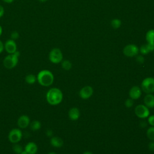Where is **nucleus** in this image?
<instances>
[{
	"label": "nucleus",
	"instance_id": "obj_6",
	"mask_svg": "<svg viewBox=\"0 0 154 154\" xmlns=\"http://www.w3.org/2000/svg\"><path fill=\"white\" fill-rule=\"evenodd\" d=\"M22 138V132L19 128L12 129L8 133V138L10 142L13 144L18 143Z\"/></svg>",
	"mask_w": 154,
	"mask_h": 154
},
{
	"label": "nucleus",
	"instance_id": "obj_31",
	"mask_svg": "<svg viewBox=\"0 0 154 154\" xmlns=\"http://www.w3.org/2000/svg\"><path fill=\"white\" fill-rule=\"evenodd\" d=\"M4 13H5V10H4V8L0 5V18L2 17L4 14Z\"/></svg>",
	"mask_w": 154,
	"mask_h": 154
},
{
	"label": "nucleus",
	"instance_id": "obj_3",
	"mask_svg": "<svg viewBox=\"0 0 154 154\" xmlns=\"http://www.w3.org/2000/svg\"><path fill=\"white\" fill-rule=\"evenodd\" d=\"M19 56L20 52L17 51L13 54L7 55L3 60V64L4 67L8 69H11L16 67L18 63Z\"/></svg>",
	"mask_w": 154,
	"mask_h": 154
},
{
	"label": "nucleus",
	"instance_id": "obj_5",
	"mask_svg": "<svg viewBox=\"0 0 154 154\" xmlns=\"http://www.w3.org/2000/svg\"><path fill=\"white\" fill-rule=\"evenodd\" d=\"M141 89L147 94L154 92V78L148 77L143 79L141 82Z\"/></svg>",
	"mask_w": 154,
	"mask_h": 154
},
{
	"label": "nucleus",
	"instance_id": "obj_28",
	"mask_svg": "<svg viewBox=\"0 0 154 154\" xmlns=\"http://www.w3.org/2000/svg\"><path fill=\"white\" fill-rule=\"evenodd\" d=\"M148 123H149L152 126H154V115L150 116L148 118Z\"/></svg>",
	"mask_w": 154,
	"mask_h": 154
},
{
	"label": "nucleus",
	"instance_id": "obj_38",
	"mask_svg": "<svg viewBox=\"0 0 154 154\" xmlns=\"http://www.w3.org/2000/svg\"><path fill=\"white\" fill-rule=\"evenodd\" d=\"M48 154H57L56 153H55V152H49Z\"/></svg>",
	"mask_w": 154,
	"mask_h": 154
},
{
	"label": "nucleus",
	"instance_id": "obj_10",
	"mask_svg": "<svg viewBox=\"0 0 154 154\" xmlns=\"http://www.w3.org/2000/svg\"><path fill=\"white\" fill-rule=\"evenodd\" d=\"M93 93V89L91 86L87 85L82 87L79 93V96L82 99H87L90 98Z\"/></svg>",
	"mask_w": 154,
	"mask_h": 154
},
{
	"label": "nucleus",
	"instance_id": "obj_32",
	"mask_svg": "<svg viewBox=\"0 0 154 154\" xmlns=\"http://www.w3.org/2000/svg\"><path fill=\"white\" fill-rule=\"evenodd\" d=\"M4 50V44L1 40H0V54H1Z\"/></svg>",
	"mask_w": 154,
	"mask_h": 154
},
{
	"label": "nucleus",
	"instance_id": "obj_4",
	"mask_svg": "<svg viewBox=\"0 0 154 154\" xmlns=\"http://www.w3.org/2000/svg\"><path fill=\"white\" fill-rule=\"evenodd\" d=\"M63 55L61 51L58 48H55L51 49L49 54V60L54 64H58L63 61Z\"/></svg>",
	"mask_w": 154,
	"mask_h": 154
},
{
	"label": "nucleus",
	"instance_id": "obj_35",
	"mask_svg": "<svg viewBox=\"0 0 154 154\" xmlns=\"http://www.w3.org/2000/svg\"><path fill=\"white\" fill-rule=\"evenodd\" d=\"M2 26L0 25V36L2 35Z\"/></svg>",
	"mask_w": 154,
	"mask_h": 154
},
{
	"label": "nucleus",
	"instance_id": "obj_34",
	"mask_svg": "<svg viewBox=\"0 0 154 154\" xmlns=\"http://www.w3.org/2000/svg\"><path fill=\"white\" fill-rule=\"evenodd\" d=\"M83 154H93L91 152H90V151H85L83 153Z\"/></svg>",
	"mask_w": 154,
	"mask_h": 154
},
{
	"label": "nucleus",
	"instance_id": "obj_30",
	"mask_svg": "<svg viewBox=\"0 0 154 154\" xmlns=\"http://www.w3.org/2000/svg\"><path fill=\"white\" fill-rule=\"evenodd\" d=\"M52 134H53V131L51 129H48L46 132V135L47 137H52Z\"/></svg>",
	"mask_w": 154,
	"mask_h": 154
},
{
	"label": "nucleus",
	"instance_id": "obj_20",
	"mask_svg": "<svg viewBox=\"0 0 154 154\" xmlns=\"http://www.w3.org/2000/svg\"><path fill=\"white\" fill-rule=\"evenodd\" d=\"M122 25V21L118 18H114L111 21V26L114 29H118Z\"/></svg>",
	"mask_w": 154,
	"mask_h": 154
},
{
	"label": "nucleus",
	"instance_id": "obj_37",
	"mask_svg": "<svg viewBox=\"0 0 154 154\" xmlns=\"http://www.w3.org/2000/svg\"><path fill=\"white\" fill-rule=\"evenodd\" d=\"M40 2H46V1H47V0H38Z\"/></svg>",
	"mask_w": 154,
	"mask_h": 154
},
{
	"label": "nucleus",
	"instance_id": "obj_27",
	"mask_svg": "<svg viewBox=\"0 0 154 154\" xmlns=\"http://www.w3.org/2000/svg\"><path fill=\"white\" fill-rule=\"evenodd\" d=\"M136 61L140 64H143L144 62V58L142 55H137L136 56Z\"/></svg>",
	"mask_w": 154,
	"mask_h": 154
},
{
	"label": "nucleus",
	"instance_id": "obj_26",
	"mask_svg": "<svg viewBox=\"0 0 154 154\" xmlns=\"http://www.w3.org/2000/svg\"><path fill=\"white\" fill-rule=\"evenodd\" d=\"M10 37H11V39L15 40H16V39H17V38H19V32H18L17 31H13V32L11 33Z\"/></svg>",
	"mask_w": 154,
	"mask_h": 154
},
{
	"label": "nucleus",
	"instance_id": "obj_11",
	"mask_svg": "<svg viewBox=\"0 0 154 154\" xmlns=\"http://www.w3.org/2000/svg\"><path fill=\"white\" fill-rule=\"evenodd\" d=\"M17 123L19 128L21 129L26 128L30 125L29 117L26 115H22L19 117Z\"/></svg>",
	"mask_w": 154,
	"mask_h": 154
},
{
	"label": "nucleus",
	"instance_id": "obj_39",
	"mask_svg": "<svg viewBox=\"0 0 154 154\" xmlns=\"http://www.w3.org/2000/svg\"><path fill=\"white\" fill-rule=\"evenodd\" d=\"M153 53H154V50H153Z\"/></svg>",
	"mask_w": 154,
	"mask_h": 154
},
{
	"label": "nucleus",
	"instance_id": "obj_25",
	"mask_svg": "<svg viewBox=\"0 0 154 154\" xmlns=\"http://www.w3.org/2000/svg\"><path fill=\"white\" fill-rule=\"evenodd\" d=\"M133 104H134V101H133V99H132L131 98H128L125 100V105L127 108L132 107L133 106Z\"/></svg>",
	"mask_w": 154,
	"mask_h": 154
},
{
	"label": "nucleus",
	"instance_id": "obj_16",
	"mask_svg": "<svg viewBox=\"0 0 154 154\" xmlns=\"http://www.w3.org/2000/svg\"><path fill=\"white\" fill-rule=\"evenodd\" d=\"M68 114H69V117L70 118V120H76L79 118L80 112L77 108L73 107L69 110Z\"/></svg>",
	"mask_w": 154,
	"mask_h": 154
},
{
	"label": "nucleus",
	"instance_id": "obj_12",
	"mask_svg": "<svg viewBox=\"0 0 154 154\" xmlns=\"http://www.w3.org/2000/svg\"><path fill=\"white\" fill-rule=\"evenodd\" d=\"M129 94L130 98H131L132 99H138L140 97L141 95V88H140L138 86H134L130 89Z\"/></svg>",
	"mask_w": 154,
	"mask_h": 154
},
{
	"label": "nucleus",
	"instance_id": "obj_36",
	"mask_svg": "<svg viewBox=\"0 0 154 154\" xmlns=\"http://www.w3.org/2000/svg\"><path fill=\"white\" fill-rule=\"evenodd\" d=\"M20 154H28V153H27V152L25 150H23L22 152Z\"/></svg>",
	"mask_w": 154,
	"mask_h": 154
},
{
	"label": "nucleus",
	"instance_id": "obj_29",
	"mask_svg": "<svg viewBox=\"0 0 154 154\" xmlns=\"http://www.w3.org/2000/svg\"><path fill=\"white\" fill-rule=\"evenodd\" d=\"M149 149L151 151H154V141H151L149 144Z\"/></svg>",
	"mask_w": 154,
	"mask_h": 154
},
{
	"label": "nucleus",
	"instance_id": "obj_17",
	"mask_svg": "<svg viewBox=\"0 0 154 154\" xmlns=\"http://www.w3.org/2000/svg\"><path fill=\"white\" fill-rule=\"evenodd\" d=\"M51 144L56 148L61 147L63 145V140L58 137H52L50 140Z\"/></svg>",
	"mask_w": 154,
	"mask_h": 154
},
{
	"label": "nucleus",
	"instance_id": "obj_24",
	"mask_svg": "<svg viewBox=\"0 0 154 154\" xmlns=\"http://www.w3.org/2000/svg\"><path fill=\"white\" fill-rule=\"evenodd\" d=\"M13 150L14 153L17 154H20L23 150V147H22L21 145L17 143H16V144H14L13 146Z\"/></svg>",
	"mask_w": 154,
	"mask_h": 154
},
{
	"label": "nucleus",
	"instance_id": "obj_33",
	"mask_svg": "<svg viewBox=\"0 0 154 154\" xmlns=\"http://www.w3.org/2000/svg\"><path fill=\"white\" fill-rule=\"evenodd\" d=\"M5 3H7V4H10V3H12L14 0H2Z\"/></svg>",
	"mask_w": 154,
	"mask_h": 154
},
{
	"label": "nucleus",
	"instance_id": "obj_19",
	"mask_svg": "<svg viewBox=\"0 0 154 154\" xmlns=\"http://www.w3.org/2000/svg\"><path fill=\"white\" fill-rule=\"evenodd\" d=\"M25 81L28 84H33L37 81V77L33 74H28L25 76Z\"/></svg>",
	"mask_w": 154,
	"mask_h": 154
},
{
	"label": "nucleus",
	"instance_id": "obj_14",
	"mask_svg": "<svg viewBox=\"0 0 154 154\" xmlns=\"http://www.w3.org/2000/svg\"><path fill=\"white\" fill-rule=\"evenodd\" d=\"M153 50H154V46L150 44H149L147 43L146 44L143 45L139 48V52L142 55H146L150 53V52L153 51Z\"/></svg>",
	"mask_w": 154,
	"mask_h": 154
},
{
	"label": "nucleus",
	"instance_id": "obj_18",
	"mask_svg": "<svg viewBox=\"0 0 154 154\" xmlns=\"http://www.w3.org/2000/svg\"><path fill=\"white\" fill-rule=\"evenodd\" d=\"M146 40L147 43L154 46V29H149L146 32Z\"/></svg>",
	"mask_w": 154,
	"mask_h": 154
},
{
	"label": "nucleus",
	"instance_id": "obj_15",
	"mask_svg": "<svg viewBox=\"0 0 154 154\" xmlns=\"http://www.w3.org/2000/svg\"><path fill=\"white\" fill-rule=\"evenodd\" d=\"M144 103L147 108L154 107V96L150 94H147L144 98Z\"/></svg>",
	"mask_w": 154,
	"mask_h": 154
},
{
	"label": "nucleus",
	"instance_id": "obj_7",
	"mask_svg": "<svg viewBox=\"0 0 154 154\" xmlns=\"http://www.w3.org/2000/svg\"><path fill=\"white\" fill-rule=\"evenodd\" d=\"M123 52L128 57H136L138 54L139 48L135 44H128L124 47Z\"/></svg>",
	"mask_w": 154,
	"mask_h": 154
},
{
	"label": "nucleus",
	"instance_id": "obj_8",
	"mask_svg": "<svg viewBox=\"0 0 154 154\" xmlns=\"http://www.w3.org/2000/svg\"><path fill=\"white\" fill-rule=\"evenodd\" d=\"M135 113L138 117L145 119L149 116L150 112L146 105H138L135 108Z\"/></svg>",
	"mask_w": 154,
	"mask_h": 154
},
{
	"label": "nucleus",
	"instance_id": "obj_22",
	"mask_svg": "<svg viewBox=\"0 0 154 154\" xmlns=\"http://www.w3.org/2000/svg\"><path fill=\"white\" fill-rule=\"evenodd\" d=\"M72 63L68 60H65L61 61V67L65 70H69L72 68Z\"/></svg>",
	"mask_w": 154,
	"mask_h": 154
},
{
	"label": "nucleus",
	"instance_id": "obj_9",
	"mask_svg": "<svg viewBox=\"0 0 154 154\" xmlns=\"http://www.w3.org/2000/svg\"><path fill=\"white\" fill-rule=\"evenodd\" d=\"M4 49L8 54H13L17 51V45L15 40L12 39L7 40L4 43Z\"/></svg>",
	"mask_w": 154,
	"mask_h": 154
},
{
	"label": "nucleus",
	"instance_id": "obj_2",
	"mask_svg": "<svg viewBox=\"0 0 154 154\" xmlns=\"http://www.w3.org/2000/svg\"><path fill=\"white\" fill-rule=\"evenodd\" d=\"M38 82L43 87H48L52 84L54 80L53 73L48 70H42L37 75Z\"/></svg>",
	"mask_w": 154,
	"mask_h": 154
},
{
	"label": "nucleus",
	"instance_id": "obj_23",
	"mask_svg": "<svg viewBox=\"0 0 154 154\" xmlns=\"http://www.w3.org/2000/svg\"><path fill=\"white\" fill-rule=\"evenodd\" d=\"M147 136L151 141H154V126H151L147 130Z\"/></svg>",
	"mask_w": 154,
	"mask_h": 154
},
{
	"label": "nucleus",
	"instance_id": "obj_21",
	"mask_svg": "<svg viewBox=\"0 0 154 154\" xmlns=\"http://www.w3.org/2000/svg\"><path fill=\"white\" fill-rule=\"evenodd\" d=\"M42 124L38 120H34L30 123V128L32 131H37L41 128Z\"/></svg>",
	"mask_w": 154,
	"mask_h": 154
},
{
	"label": "nucleus",
	"instance_id": "obj_13",
	"mask_svg": "<svg viewBox=\"0 0 154 154\" xmlns=\"http://www.w3.org/2000/svg\"><path fill=\"white\" fill-rule=\"evenodd\" d=\"M24 150L28 154H36L38 151V147L35 143L31 141L26 144Z\"/></svg>",
	"mask_w": 154,
	"mask_h": 154
},
{
	"label": "nucleus",
	"instance_id": "obj_1",
	"mask_svg": "<svg viewBox=\"0 0 154 154\" xmlns=\"http://www.w3.org/2000/svg\"><path fill=\"white\" fill-rule=\"evenodd\" d=\"M63 95L62 91L58 88H51L46 94V99L48 103L51 105H57L63 100Z\"/></svg>",
	"mask_w": 154,
	"mask_h": 154
}]
</instances>
